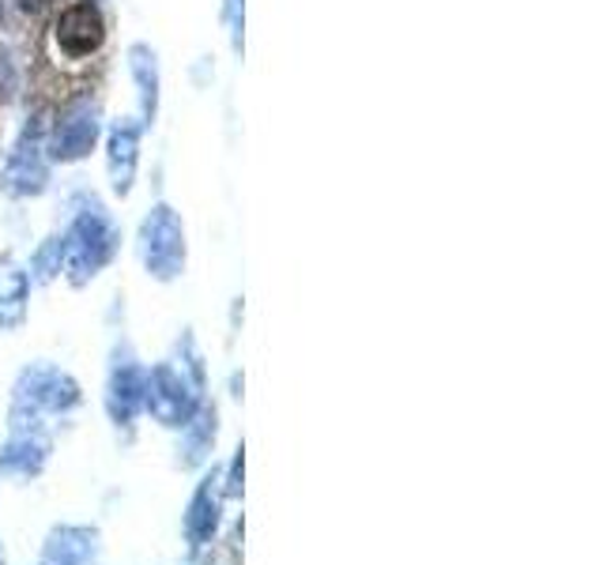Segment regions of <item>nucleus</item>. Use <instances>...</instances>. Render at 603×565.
I'll use <instances>...</instances> for the list:
<instances>
[{
    "mask_svg": "<svg viewBox=\"0 0 603 565\" xmlns=\"http://www.w3.org/2000/svg\"><path fill=\"white\" fill-rule=\"evenodd\" d=\"M20 8H23L27 15H42L46 8H50V0H20Z\"/></svg>",
    "mask_w": 603,
    "mask_h": 565,
    "instance_id": "nucleus-19",
    "label": "nucleus"
},
{
    "mask_svg": "<svg viewBox=\"0 0 603 565\" xmlns=\"http://www.w3.org/2000/svg\"><path fill=\"white\" fill-rule=\"evenodd\" d=\"M136 159H140V128L118 125L110 133V182L118 193H128L136 177Z\"/></svg>",
    "mask_w": 603,
    "mask_h": 565,
    "instance_id": "nucleus-14",
    "label": "nucleus"
},
{
    "mask_svg": "<svg viewBox=\"0 0 603 565\" xmlns=\"http://www.w3.org/2000/svg\"><path fill=\"white\" fill-rule=\"evenodd\" d=\"M4 188L12 196H30L46 188V159H42V125H27L20 147L12 151L4 170Z\"/></svg>",
    "mask_w": 603,
    "mask_h": 565,
    "instance_id": "nucleus-11",
    "label": "nucleus"
},
{
    "mask_svg": "<svg viewBox=\"0 0 603 565\" xmlns=\"http://www.w3.org/2000/svg\"><path fill=\"white\" fill-rule=\"evenodd\" d=\"M200 381H193L185 370H177L174 363H159L148 370V392H144V412L151 415L167 430H182L185 422L197 415L200 400Z\"/></svg>",
    "mask_w": 603,
    "mask_h": 565,
    "instance_id": "nucleus-3",
    "label": "nucleus"
},
{
    "mask_svg": "<svg viewBox=\"0 0 603 565\" xmlns=\"http://www.w3.org/2000/svg\"><path fill=\"white\" fill-rule=\"evenodd\" d=\"M128 69H133V79H136V87H140L144 113H155V102H159V72H155V53L148 46H133L128 49Z\"/></svg>",
    "mask_w": 603,
    "mask_h": 565,
    "instance_id": "nucleus-15",
    "label": "nucleus"
},
{
    "mask_svg": "<svg viewBox=\"0 0 603 565\" xmlns=\"http://www.w3.org/2000/svg\"><path fill=\"white\" fill-rule=\"evenodd\" d=\"M79 404H84L79 381L69 370L50 366V363L27 366L12 384V407L38 415V419H46V415H69V412H76Z\"/></svg>",
    "mask_w": 603,
    "mask_h": 565,
    "instance_id": "nucleus-2",
    "label": "nucleus"
},
{
    "mask_svg": "<svg viewBox=\"0 0 603 565\" xmlns=\"http://www.w3.org/2000/svg\"><path fill=\"white\" fill-rule=\"evenodd\" d=\"M0 565H8V551H4V539H0Z\"/></svg>",
    "mask_w": 603,
    "mask_h": 565,
    "instance_id": "nucleus-20",
    "label": "nucleus"
},
{
    "mask_svg": "<svg viewBox=\"0 0 603 565\" xmlns=\"http://www.w3.org/2000/svg\"><path fill=\"white\" fill-rule=\"evenodd\" d=\"M12 84H15V69H12V61H8V57L0 53V95L12 91Z\"/></svg>",
    "mask_w": 603,
    "mask_h": 565,
    "instance_id": "nucleus-18",
    "label": "nucleus"
},
{
    "mask_svg": "<svg viewBox=\"0 0 603 565\" xmlns=\"http://www.w3.org/2000/svg\"><path fill=\"white\" fill-rule=\"evenodd\" d=\"M140 260L148 275L170 283L182 275L185 268V226L174 208L159 204L140 226Z\"/></svg>",
    "mask_w": 603,
    "mask_h": 565,
    "instance_id": "nucleus-4",
    "label": "nucleus"
},
{
    "mask_svg": "<svg viewBox=\"0 0 603 565\" xmlns=\"http://www.w3.org/2000/svg\"><path fill=\"white\" fill-rule=\"evenodd\" d=\"M144 392H148V366L136 358L133 347L113 351L110 373H106V415L118 426H133L144 415Z\"/></svg>",
    "mask_w": 603,
    "mask_h": 565,
    "instance_id": "nucleus-5",
    "label": "nucleus"
},
{
    "mask_svg": "<svg viewBox=\"0 0 603 565\" xmlns=\"http://www.w3.org/2000/svg\"><path fill=\"white\" fill-rule=\"evenodd\" d=\"M30 298V275L15 260H0V332H12L27 317Z\"/></svg>",
    "mask_w": 603,
    "mask_h": 565,
    "instance_id": "nucleus-13",
    "label": "nucleus"
},
{
    "mask_svg": "<svg viewBox=\"0 0 603 565\" xmlns=\"http://www.w3.org/2000/svg\"><path fill=\"white\" fill-rule=\"evenodd\" d=\"M53 453V441L46 430H12V438L0 445V479L30 482L46 471Z\"/></svg>",
    "mask_w": 603,
    "mask_h": 565,
    "instance_id": "nucleus-8",
    "label": "nucleus"
},
{
    "mask_svg": "<svg viewBox=\"0 0 603 565\" xmlns=\"http://www.w3.org/2000/svg\"><path fill=\"white\" fill-rule=\"evenodd\" d=\"M216 433H219V412L208 404H200L197 415L182 426L177 464H182V468H200V464L211 456V449H216Z\"/></svg>",
    "mask_w": 603,
    "mask_h": 565,
    "instance_id": "nucleus-12",
    "label": "nucleus"
},
{
    "mask_svg": "<svg viewBox=\"0 0 603 565\" xmlns=\"http://www.w3.org/2000/svg\"><path fill=\"white\" fill-rule=\"evenodd\" d=\"M38 565H102V531L91 524H57L46 536Z\"/></svg>",
    "mask_w": 603,
    "mask_h": 565,
    "instance_id": "nucleus-7",
    "label": "nucleus"
},
{
    "mask_svg": "<svg viewBox=\"0 0 603 565\" xmlns=\"http://www.w3.org/2000/svg\"><path fill=\"white\" fill-rule=\"evenodd\" d=\"M223 502H226L223 475H219V468H216L208 479L197 482L189 505H185L182 531H185V543H189L193 551H204V546L216 543L219 528H223Z\"/></svg>",
    "mask_w": 603,
    "mask_h": 565,
    "instance_id": "nucleus-6",
    "label": "nucleus"
},
{
    "mask_svg": "<svg viewBox=\"0 0 603 565\" xmlns=\"http://www.w3.org/2000/svg\"><path fill=\"white\" fill-rule=\"evenodd\" d=\"M61 242H64L61 268L69 272V283L84 286L110 265L113 249H118V226H113L110 216L91 200V208L79 211L76 223L69 226V234H64Z\"/></svg>",
    "mask_w": 603,
    "mask_h": 565,
    "instance_id": "nucleus-1",
    "label": "nucleus"
},
{
    "mask_svg": "<svg viewBox=\"0 0 603 565\" xmlns=\"http://www.w3.org/2000/svg\"><path fill=\"white\" fill-rule=\"evenodd\" d=\"M102 38H106V23L95 4H72L57 20V49L64 57H72V61L91 57L102 46Z\"/></svg>",
    "mask_w": 603,
    "mask_h": 565,
    "instance_id": "nucleus-10",
    "label": "nucleus"
},
{
    "mask_svg": "<svg viewBox=\"0 0 603 565\" xmlns=\"http://www.w3.org/2000/svg\"><path fill=\"white\" fill-rule=\"evenodd\" d=\"M242 468H246V456H242V449H234L231 460L219 468V475H223V494L226 498H242V490H246V482H242Z\"/></svg>",
    "mask_w": 603,
    "mask_h": 565,
    "instance_id": "nucleus-17",
    "label": "nucleus"
},
{
    "mask_svg": "<svg viewBox=\"0 0 603 565\" xmlns=\"http://www.w3.org/2000/svg\"><path fill=\"white\" fill-rule=\"evenodd\" d=\"M95 140H99V110H95L87 98H79V102H72L69 110L57 118L50 155L61 162H76L91 151Z\"/></svg>",
    "mask_w": 603,
    "mask_h": 565,
    "instance_id": "nucleus-9",
    "label": "nucleus"
},
{
    "mask_svg": "<svg viewBox=\"0 0 603 565\" xmlns=\"http://www.w3.org/2000/svg\"><path fill=\"white\" fill-rule=\"evenodd\" d=\"M61 260H64V242L61 237H50V242L42 245V249L35 253V260H30V280L35 283H50L57 272H61Z\"/></svg>",
    "mask_w": 603,
    "mask_h": 565,
    "instance_id": "nucleus-16",
    "label": "nucleus"
}]
</instances>
